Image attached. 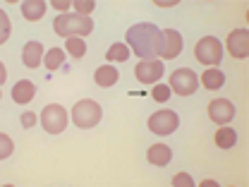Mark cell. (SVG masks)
Listing matches in <instances>:
<instances>
[{
  "label": "cell",
  "instance_id": "d4e9b609",
  "mask_svg": "<svg viewBox=\"0 0 249 187\" xmlns=\"http://www.w3.org/2000/svg\"><path fill=\"white\" fill-rule=\"evenodd\" d=\"M173 187H196V185H194V180H192L189 173H178L173 178Z\"/></svg>",
  "mask_w": 249,
  "mask_h": 187
},
{
  "label": "cell",
  "instance_id": "5b68a950",
  "mask_svg": "<svg viewBox=\"0 0 249 187\" xmlns=\"http://www.w3.org/2000/svg\"><path fill=\"white\" fill-rule=\"evenodd\" d=\"M194 58L199 62H204V65H209V67L218 65L220 58H223V46H220V41H218L216 36H204V38L194 46Z\"/></svg>",
  "mask_w": 249,
  "mask_h": 187
},
{
  "label": "cell",
  "instance_id": "484cf974",
  "mask_svg": "<svg viewBox=\"0 0 249 187\" xmlns=\"http://www.w3.org/2000/svg\"><path fill=\"white\" fill-rule=\"evenodd\" d=\"M151 96H154L158 103H163V101H168V98H170V89H168L165 84H156L154 92H151Z\"/></svg>",
  "mask_w": 249,
  "mask_h": 187
},
{
  "label": "cell",
  "instance_id": "7a4b0ae2",
  "mask_svg": "<svg viewBox=\"0 0 249 187\" xmlns=\"http://www.w3.org/2000/svg\"><path fill=\"white\" fill-rule=\"evenodd\" d=\"M53 29H55V34L62 36V38H72V36L84 38V36H89L93 31V19L91 17H82V15H77V12H65V15H58V17H55Z\"/></svg>",
  "mask_w": 249,
  "mask_h": 187
},
{
  "label": "cell",
  "instance_id": "7402d4cb",
  "mask_svg": "<svg viewBox=\"0 0 249 187\" xmlns=\"http://www.w3.org/2000/svg\"><path fill=\"white\" fill-rule=\"evenodd\" d=\"M72 7H74L77 15H82V17H91L96 2H93V0H77V2H72Z\"/></svg>",
  "mask_w": 249,
  "mask_h": 187
},
{
  "label": "cell",
  "instance_id": "4fadbf2b",
  "mask_svg": "<svg viewBox=\"0 0 249 187\" xmlns=\"http://www.w3.org/2000/svg\"><path fill=\"white\" fill-rule=\"evenodd\" d=\"M36 96V87H34V82H29V79H19L15 87H12V101L15 103H29L31 98Z\"/></svg>",
  "mask_w": 249,
  "mask_h": 187
},
{
  "label": "cell",
  "instance_id": "277c9868",
  "mask_svg": "<svg viewBox=\"0 0 249 187\" xmlns=\"http://www.w3.org/2000/svg\"><path fill=\"white\" fill-rule=\"evenodd\" d=\"M182 53V36L178 29H163L158 34V48L156 56L163 60H173Z\"/></svg>",
  "mask_w": 249,
  "mask_h": 187
},
{
  "label": "cell",
  "instance_id": "9a60e30c",
  "mask_svg": "<svg viewBox=\"0 0 249 187\" xmlns=\"http://www.w3.org/2000/svg\"><path fill=\"white\" fill-rule=\"evenodd\" d=\"M118 77H120V72L113 67V65H101L98 70H96V75H93V79H96V84L98 87H113L115 82H118Z\"/></svg>",
  "mask_w": 249,
  "mask_h": 187
},
{
  "label": "cell",
  "instance_id": "9c48e42d",
  "mask_svg": "<svg viewBox=\"0 0 249 187\" xmlns=\"http://www.w3.org/2000/svg\"><path fill=\"white\" fill-rule=\"evenodd\" d=\"M134 75L142 84H158V79L163 77V60H139L134 67Z\"/></svg>",
  "mask_w": 249,
  "mask_h": 187
},
{
  "label": "cell",
  "instance_id": "cb8c5ba5",
  "mask_svg": "<svg viewBox=\"0 0 249 187\" xmlns=\"http://www.w3.org/2000/svg\"><path fill=\"white\" fill-rule=\"evenodd\" d=\"M10 34H12V24H10V17L0 10V46L10 38Z\"/></svg>",
  "mask_w": 249,
  "mask_h": 187
},
{
  "label": "cell",
  "instance_id": "4316f807",
  "mask_svg": "<svg viewBox=\"0 0 249 187\" xmlns=\"http://www.w3.org/2000/svg\"><path fill=\"white\" fill-rule=\"evenodd\" d=\"M51 5H53L55 10H60L62 15H65V12H70V7H72V2H65V0H53Z\"/></svg>",
  "mask_w": 249,
  "mask_h": 187
},
{
  "label": "cell",
  "instance_id": "f1b7e54d",
  "mask_svg": "<svg viewBox=\"0 0 249 187\" xmlns=\"http://www.w3.org/2000/svg\"><path fill=\"white\" fill-rule=\"evenodd\" d=\"M5 79H7V67H5V65L0 62V84H2Z\"/></svg>",
  "mask_w": 249,
  "mask_h": 187
},
{
  "label": "cell",
  "instance_id": "ffe728a7",
  "mask_svg": "<svg viewBox=\"0 0 249 187\" xmlns=\"http://www.w3.org/2000/svg\"><path fill=\"white\" fill-rule=\"evenodd\" d=\"M65 53L72 56V58H82L87 53V41L84 38H77V36L65 38Z\"/></svg>",
  "mask_w": 249,
  "mask_h": 187
},
{
  "label": "cell",
  "instance_id": "3957f363",
  "mask_svg": "<svg viewBox=\"0 0 249 187\" xmlns=\"http://www.w3.org/2000/svg\"><path fill=\"white\" fill-rule=\"evenodd\" d=\"M70 113H72V123L77 125L79 130H91V127H96V125L101 123V115H103L101 106L96 101H91V98L77 101Z\"/></svg>",
  "mask_w": 249,
  "mask_h": 187
},
{
  "label": "cell",
  "instance_id": "d6986e66",
  "mask_svg": "<svg viewBox=\"0 0 249 187\" xmlns=\"http://www.w3.org/2000/svg\"><path fill=\"white\" fill-rule=\"evenodd\" d=\"M62 62H65V51L62 48H51L48 53H43V65L48 67V72L60 70Z\"/></svg>",
  "mask_w": 249,
  "mask_h": 187
},
{
  "label": "cell",
  "instance_id": "8992f818",
  "mask_svg": "<svg viewBox=\"0 0 249 187\" xmlns=\"http://www.w3.org/2000/svg\"><path fill=\"white\" fill-rule=\"evenodd\" d=\"M196 87H199V77L189 67H178L170 75V87H168L170 92L180 94V96H192V94L196 92Z\"/></svg>",
  "mask_w": 249,
  "mask_h": 187
},
{
  "label": "cell",
  "instance_id": "ba28073f",
  "mask_svg": "<svg viewBox=\"0 0 249 187\" xmlns=\"http://www.w3.org/2000/svg\"><path fill=\"white\" fill-rule=\"evenodd\" d=\"M180 125V118L175 111H158L149 118V130L158 134V137H165V134H173Z\"/></svg>",
  "mask_w": 249,
  "mask_h": 187
},
{
  "label": "cell",
  "instance_id": "83f0119b",
  "mask_svg": "<svg viewBox=\"0 0 249 187\" xmlns=\"http://www.w3.org/2000/svg\"><path fill=\"white\" fill-rule=\"evenodd\" d=\"M22 125H24V127L36 125V115H34V113H22Z\"/></svg>",
  "mask_w": 249,
  "mask_h": 187
},
{
  "label": "cell",
  "instance_id": "e0dca14e",
  "mask_svg": "<svg viewBox=\"0 0 249 187\" xmlns=\"http://www.w3.org/2000/svg\"><path fill=\"white\" fill-rule=\"evenodd\" d=\"M22 15L29 22H38L46 15V2L43 0H27V2H22Z\"/></svg>",
  "mask_w": 249,
  "mask_h": 187
},
{
  "label": "cell",
  "instance_id": "30bf717a",
  "mask_svg": "<svg viewBox=\"0 0 249 187\" xmlns=\"http://www.w3.org/2000/svg\"><path fill=\"white\" fill-rule=\"evenodd\" d=\"M209 118L223 127V125H228L235 118V106L228 98H216V101L209 103Z\"/></svg>",
  "mask_w": 249,
  "mask_h": 187
},
{
  "label": "cell",
  "instance_id": "8fae6325",
  "mask_svg": "<svg viewBox=\"0 0 249 187\" xmlns=\"http://www.w3.org/2000/svg\"><path fill=\"white\" fill-rule=\"evenodd\" d=\"M228 51L235 58H247L249 56V31L247 29H235L228 36Z\"/></svg>",
  "mask_w": 249,
  "mask_h": 187
},
{
  "label": "cell",
  "instance_id": "5bb4252c",
  "mask_svg": "<svg viewBox=\"0 0 249 187\" xmlns=\"http://www.w3.org/2000/svg\"><path fill=\"white\" fill-rule=\"evenodd\" d=\"M146 158H149L151 166H168L170 158H173V151H170V147H165V144H154V147L146 151Z\"/></svg>",
  "mask_w": 249,
  "mask_h": 187
},
{
  "label": "cell",
  "instance_id": "603a6c76",
  "mask_svg": "<svg viewBox=\"0 0 249 187\" xmlns=\"http://www.w3.org/2000/svg\"><path fill=\"white\" fill-rule=\"evenodd\" d=\"M12 151H15V142H12L5 132H0V161H2V158H10Z\"/></svg>",
  "mask_w": 249,
  "mask_h": 187
},
{
  "label": "cell",
  "instance_id": "6da1fadb",
  "mask_svg": "<svg viewBox=\"0 0 249 187\" xmlns=\"http://www.w3.org/2000/svg\"><path fill=\"white\" fill-rule=\"evenodd\" d=\"M158 34L160 29L156 24H134L127 29V48L129 53L139 56V60H154L158 48Z\"/></svg>",
  "mask_w": 249,
  "mask_h": 187
},
{
  "label": "cell",
  "instance_id": "4dcf8cb0",
  "mask_svg": "<svg viewBox=\"0 0 249 187\" xmlns=\"http://www.w3.org/2000/svg\"><path fill=\"white\" fill-rule=\"evenodd\" d=\"M2 187H15V185H2Z\"/></svg>",
  "mask_w": 249,
  "mask_h": 187
},
{
  "label": "cell",
  "instance_id": "52a82bcc",
  "mask_svg": "<svg viewBox=\"0 0 249 187\" xmlns=\"http://www.w3.org/2000/svg\"><path fill=\"white\" fill-rule=\"evenodd\" d=\"M41 127L48 132V134H60L67 127V111L58 106V103H51L41 111Z\"/></svg>",
  "mask_w": 249,
  "mask_h": 187
},
{
  "label": "cell",
  "instance_id": "2e32d148",
  "mask_svg": "<svg viewBox=\"0 0 249 187\" xmlns=\"http://www.w3.org/2000/svg\"><path fill=\"white\" fill-rule=\"evenodd\" d=\"M223 84H225V75H223L218 67H209V70L201 75V87L209 89V92H218Z\"/></svg>",
  "mask_w": 249,
  "mask_h": 187
},
{
  "label": "cell",
  "instance_id": "ac0fdd59",
  "mask_svg": "<svg viewBox=\"0 0 249 187\" xmlns=\"http://www.w3.org/2000/svg\"><path fill=\"white\" fill-rule=\"evenodd\" d=\"M237 142V132L232 127H218L216 132V144L220 149H232Z\"/></svg>",
  "mask_w": 249,
  "mask_h": 187
},
{
  "label": "cell",
  "instance_id": "7c38bea8",
  "mask_svg": "<svg viewBox=\"0 0 249 187\" xmlns=\"http://www.w3.org/2000/svg\"><path fill=\"white\" fill-rule=\"evenodd\" d=\"M43 46L38 43V41H29L27 46H24V51H22V60L27 67H38V65H43Z\"/></svg>",
  "mask_w": 249,
  "mask_h": 187
},
{
  "label": "cell",
  "instance_id": "f546056e",
  "mask_svg": "<svg viewBox=\"0 0 249 187\" xmlns=\"http://www.w3.org/2000/svg\"><path fill=\"white\" fill-rule=\"evenodd\" d=\"M199 187H220V185H218L216 180H201V185Z\"/></svg>",
  "mask_w": 249,
  "mask_h": 187
},
{
  "label": "cell",
  "instance_id": "44dd1931",
  "mask_svg": "<svg viewBox=\"0 0 249 187\" xmlns=\"http://www.w3.org/2000/svg\"><path fill=\"white\" fill-rule=\"evenodd\" d=\"M129 56H132V53H129L127 43H123V41L113 43V46L108 48V53H106V58H108V60H113V62H124Z\"/></svg>",
  "mask_w": 249,
  "mask_h": 187
}]
</instances>
